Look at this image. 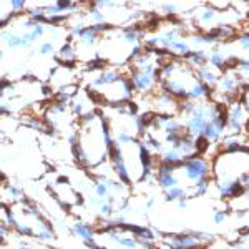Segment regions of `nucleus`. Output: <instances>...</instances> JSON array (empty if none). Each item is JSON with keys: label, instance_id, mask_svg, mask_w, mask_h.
<instances>
[{"label": "nucleus", "instance_id": "nucleus-2", "mask_svg": "<svg viewBox=\"0 0 249 249\" xmlns=\"http://www.w3.org/2000/svg\"><path fill=\"white\" fill-rule=\"evenodd\" d=\"M213 236L208 232H179L171 234L170 238H164V244L170 249H196L201 248L204 243H211Z\"/></svg>", "mask_w": 249, "mask_h": 249}, {"label": "nucleus", "instance_id": "nucleus-5", "mask_svg": "<svg viewBox=\"0 0 249 249\" xmlns=\"http://www.w3.org/2000/svg\"><path fill=\"white\" fill-rule=\"evenodd\" d=\"M176 173H178L176 168L158 163V168H156V184H158L163 191L171 190V188H175V186H179L181 178H179Z\"/></svg>", "mask_w": 249, "mask_h": 249}, {"label": "nucleus", "instance_id": "nucleus-11", "mask_svg": "<svg viewBox=\"0 0 249 249\" xmlns=\"http://www.w3.org/2000/svg\"><path fill=\"white\" fill-rule=\"evenodd\" d=\"M164 198H166V201H176V203L181 201V199H191L190 198V190L181 186V184L164 191Z\"/></svg>", "mask_w": 249, "mask_h": 249}, {"label": "nucleus", "instance_id": "nucleus-17", "mask_svg": "<svg viewBox=\"0 0 249 249\" xmlns=\"http://www.w3.org/2000/svg\"><path fill=\"white\" fill-rule=\"evenodd\" d=\"M155 201H156L155 196H148V198H146V203H144V208H146V210H151V208L155 206Z\"/></svg>", "mask_w": 249, "mask_h": 249}, {"label": "nucleus", "instance_id": "nucleus-19", "mask_svg": "<svg viewBox=\"0 0 249 249\" xmlns=\"http://www.w3.org/2000/svg\"><path fill=\"white\" fill-rule=\"evenodd\" d=\"M188 201H190V199H181V201H178V208H179V210H186V208H188Z\"/></svg>", "mask_w": 249, "mask_h": 249}, {"label": "nucleus", "instance_id": "nucleus-20", "mask_svg": "<svg viewBox=\"0 0 249 249\" xmlns=\"http://www.w3.org/2000/svg\"><path fill=\"white\" fill-rule=\"evenodd\" d=\"M241 241H243V243L246 244V248L249 249V231H248V232H244L243 238H241Z\"/></svg>", "mask_w": 249, "mask_h": 249}, {"label": "nucleus", "instance_id": "nucleus-16", "mask_svg": "<svg viewBox=\"0 0 249 249\" xmlns=\"http://www.w3.org/2000/svg\"><path fill=\"white\" fill-rule=\"evenodd\" d=\"M241 103H243L244 110H246V113L249 115V90H243L241 91Z\"/></svg>", "mask_w": 249, "mask_h": 249}, {"label": "nucleus", "instance_id": "nucleus-9", "mask_svg": "<svg viewBox=\"0 0 249 249\" xmlns=\"http://www.w3.org/2000/svg\"><path fill=\"white\" fill-rule=\"evenodd\" d=\"M22 199H25L23 196V191L17 188L15 184H10V183H5L3 184V191H2V203L5 206H15L18 204Z\"/></svg>", "mask_w": 249, "mask_h": 249}, {"label": "nucleus", "instance_id": "nucleus-15", "mask_svg": "<svg viewBox=\"0 0 249 249\" xmlns=\"http://www.w3.org/2000/svg\"><path fill=\"white\" fill-rule=\"evenodd\" d=\"M228 219V211L226 210H214L213 211V221L214 224H223Z\"/></svg>", "mask_w": 249, "mask_h": 249}, {"label": "nucleus", "instance_id": "nucleus-18", "mask_svg": "<svg viewBox=\"0 0 249 249\" xmlns=\"http://www.w3.org/2000/svg\"><path fill=\"white\" fill-rule=\"evenodd\" d=\"M231 249H248V248H246V244H244L243 241L239 239L238 243H234V244H232V246H231Z\"/></svg>", "mask_w": 249, "mask_h": 249}, {"label": "nucleus", "instance_id": "nucleus-13", "mask_svg": "<svg viewBox=\"0 0 249 249\" xmlns=\"http://www.w3.org/2000/svg\"><path fill=\"white\" fill-rule=\"evenodd\" d=\"M53 53H57V52H55L53 40H47V42L40 43L38 48H37V55H42V57H47V55H53Z\"/></svg>", "mask_w": 249, "mask_h": 249}, {"label": "nucleus", "instance_id": "nucleus-8", "mask_svg": "<svg viewBox=\"0 0 249 249\" xmlns=\"http://www.w3.org/2000/svg\"><path fill=\"white\" fill-rule=\"evenodd\" d=\"M211 93H213V88L204 85V83H201L198 80V82L190 88V91H188L184 100H190V102H195V103L206 102V100H211Z\"/></svg>", "mask_w": 249, "mask_h": 249}, {"label": "nucleus", "instance_id": "nucleus-7", "mask_svg": "<svg viewBox=\"0 0 249 249\" xmlns=\"http://www.w3.org/2000/svg\"><path fill=\"white\" fill-rule=\"evenodd\" d=\"M196 75H198L199 82L214 90L216 85H218V82H219V78H221V75H223V71L218 70V68H214L213 65H210V63H206V65L199 67L198 70H196Z\"/></svg>", "mask_w": 249, "mask_h": 249}, {"label": "nucleus", "instance_id": "nucleus-4", "mask_svg": "<svg viewBox=\"0 0 249 249\" xmlns=\"http://www.w3.org/2000/svg\"><path fill=\"white\" fill-rule=\"evenodd\" d=\"M70 234L77 236L87 244L90 249H100V244L96 241V230L87 221H73L70 224Z\"/></svg>", "mask_w": 249, "mask_h": 249}, {"label": "nucleus", "instance_id": "nucleus-3", "mask_svg": "<svg viewBox=\"0 0 249 249\" xmlns=\"http://www.w3.org/2000/svg\"><path fill=\"white\" fill-rule=\"evenodd\" d=\"M52 193H53V196L58 199V203L62 204V206H65L67 210L80 204V195H78L77 188L68 181H63V179L53 181L52 183Z\"/></svg>", "mask_w": 249, "mask_h": 249}, {"label": "nucleus", "instance_id": "nucleus-10", "mask_svg": "<svg viewBox=\"0 0 249 249\" xmlns=\"http://www.w3.org/2000/svg\"><path fill=\"white\" fill-rule=\"evenodd\" d=\"M183 60L188 67L193 68V70H198L199 67H203L208 63V60H210V52L208 50H195V48H191V52Z\"/></svg>", "mask_w": 249, "mask_h": 249}, {"label": "nucleus", "instance_id": "nucleus-14", "mask_svg": "<svg viewBox=\"0 0 249 249\" xmlns=\"http://www.w3.org/2000/svg\"><path fill=\"white\" fill-rule=\"evenodd\" d=\"M236 45H238L243 52H248L249 53V32H244L236 37Z\"/></svg>", "mask_w": 249, "mask_h": 249}, {"label": "nucleus", "instance_id": "nucleus-12", "mask_svg": "<svg viewBox=\"0 0 249 249\" xmlns=\"http://www.w3.org/2000/svg\"><path fill=\"white\" fill-rule=\"evenodd\" d=\"M210 188H211L210 179H203V181L193 184L190 190V198H203V196H206L210 193Z\"/></svg>", "mask_w": 249, "mask_h": 249}, {"label": "nucleus", "instance_id": "nucleus-6", "mask_svg": "<svg viewBox=\"0 0 249 249\" xmlns=\"http://www.w3.org/2000/svg\"><path fill=\"white\" fill-rule=\"evenodd\" d=\"M55 57H57V62L60 65H67V67L73 65L78 60V50H77V47H75L73 40H65L63 45L57 50Z\"/></svg>", "mask_w": 249, "mask_h": 249}, {"label": "nucleus", "instance_id": "nucleus-21", "mask_svg": "<svg viewBox=\"0 0 249 249\" xmlns=\"http://www.w3.org/2000/svg\"><path fill=\"white\" fill-rule=\"evenodd\" d=\"M40 249H55V248L48 246V244H42V248H40Z\"/></svg>", "mask_w": 249, "mask_h": 249}, {"label": "nucleus", "instance_id": "nucleus-1", "mask_svg": "<svg viewBox=\"0 0 249 249\" xmlns=\"http://www.w3.org/2000/svg\"><path fill=\"white\" fill-rule=\"evenodd\" d=\"M178 171L183 173L184 179L191 184H196L203 179H210L213 176V164L204 158L203 155L191 156L184 161L181 166L178 168Z\"/></svg>", "mask_w": 249, "mask_h": 249}]
</instances>
